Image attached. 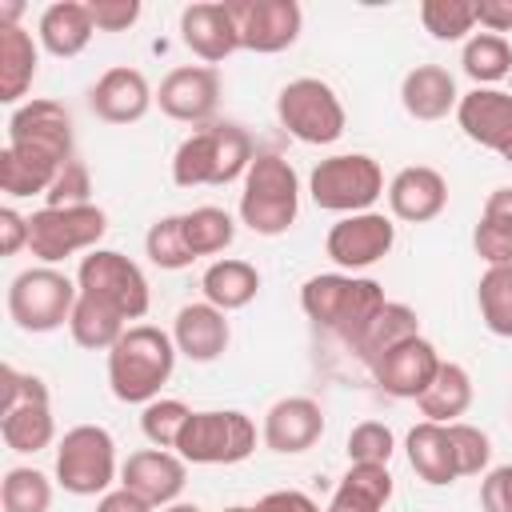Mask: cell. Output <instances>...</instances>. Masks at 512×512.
<instances>
[{"label":"cell","instance_id":"cell-16","mask_svg":"<svg viewBox=\"0 0 512 512\" xmlns=\"http://www.w3.org/2000/svg\"><path fill=\"white\" fill-rule=\"evenodd\" d=\"M156 104L164 116L180 120V124H208L216 104H220V76L208 64H184L172 68L160 88H156Z\"/></svg>","mask_w":512,"mask_h":512},{"label":"cell","instance_id":"cell-25","mask_svg":"<svg viewBox=\"0 0 512 512\" xmlns=\"http://www.w3.org/2000/svg\"><path fill=\"white\" fill-rule=\"evenodd\" d=\"M400 104L412 120H444L460 104V92H456V80L448 68L416 64L400 84Z\"/></svg>","mask_w":512,"mask_h":512},{"label":"cell","instance_id":"cell-37","mask_svg":"<svg viewBox=\"0 0 512 512\" xmlns=\"http://www.w3.org/2000/svg\"><path fill=\"white\" fill-rule=\"evenodd\" d=\"M476 304H480V320L492 336H508L512 340V264H496L480 276L476 284Z\"/></svg>","mask_w":512,"mask_h":512},{"label":"cell","instance_id":"cell-35","mask_svg":"<svg viewBox=\"0 0 512 512\" xmlns=\"http://www.w3.org/2000/svg\"><path fill=\"white\" fill-rule=\"evenodd\" d=\"M68 332L80 348L88 352H112V344L128 332V320L104 304V300H92V296H80L76 308H72V320H68Z\"/></svg>","mask_w":512,"mask_h":512},{"label":"cell","instance_id":"cell-49","mask_svg":"<svg viewBox=\"0 0 512 512\" xmlns=\"http://www.w3.org/2000/svg\"><path fill=\"white\" fill-rule=\"evenodd\" d=\"M252 512H320V504H316L308 492H296V488H280V492H268V496H260Z\"/></svg>","mask_w":512,"mask_h":512},{"label":"cell","instance_id":"cell-36","mask_svg":"<svg viewBox=\"0 0 512 512\" xmlns=\"http://www.w3.org/2000/svg\"><path fill=\"white\" fill-rule=\"evenodd\" d=\"M460 64L476 80V88H492L512 72V44L496 32H476V36L464 40Z\"/></svg>","mask_w":512,"mask_h":512},{"label":"cell","instance_id":"cell-43","mask_svg":"<svg viewBox=\"0 0 512 512\" xmlns=\"http://www.w3.org/2000/svg\"><path fill=\"white\" fill-rule=\"evenodd\" d=\"M396 452V436L380 420H360L348 432V464H388Z\"/></svg>","mask_w":512,"mask_h":512},{"label":"cell","instance_id":"cell-3","mask_svg":"<svg viewBox=\"0 0 512 512\" xmlns=\"http://www.w3.org/2000/svg\"><path fill=\"white\" fill-rule=\"evenodd\" d=\"M256 160L252 136L240 124H200L192 136L180 140L172 156V180L180 188H200V184H232L244 176Z\"/></svg>","mask_w":512,"mask_h":512},{"label":"cell","instance_id":"cell-7","mask_svg":"<svg viewBox=\"0 0 512 512\" xmlns=\"http://www.w3.org/2000/svg\"><path fill=\"white\" fill-rule=\"evenodd\" d=\"M116 480V440L100 424H76L56 444V484L72 496H104Z\"/></svg>","mask_w":512,"mask_h":512},{"label":"cell","instance_id":"cell-18","mask_svg":"<svg viewBox=\"0 0 512 512\" xmlns=\"http://www.w3.org/2000/svg\"><path fill=\"white\" fill-rule=\"evenodd\" d=\"M440 368V352L432 348V340L424 336H412L396 348H388L376 364H372V376L376 384L388 392V396H400V400H420L424 388L432 384Z\"/></svg>","mask_w":512,"mask_h":512},{"label":"cell","instance_id":"cell-5","mask_svg":"<svg viewBox=\"0 0 512 512\" xmlns=\"http://www.w3.org/2000/svg\"><path fill=\"white\" fill-rule=\"evenodd\" d=\"M80 300V284L64 276L52 264L24 268L8 284V316L20 332H56L72 320V308Z\"/></svg>","mask_w":512,"mask_h":512},{"label":"cell","instance_id":"cell-27","mask_svg":"<svg viewBox=\"0 0 512 512\" xmlns=\"http://www.w3.org/2000/svg\"><path fill=\"white\" fill-rule=\"evenodd\" d=\"M200 288H204V300L220 312H236V308H248L260 292V272L256 264L248 260H236V256H224V260H212L200 276Z\"/></svg>","mask_w":512,"mask_h":512},{"label":"cell","instance_id":"cell-55","mask_svg":"<svg viewBox=\"0 0 512 512\" xmlns=\"http://www.w3.org/2000/svg\"><path fill=\"white\" fill-rule=\"evenodd\" d=\"M224 512H252V508H244V504H232V508H224Z\"/></svg>","mask_w":512,"mask_h":512},{"label":"cell","instance_id":"cell-50","mask_svg":"<svg viewBox=\"0 0 512 512\" xmlns=\"http://www.w3.org/2000/svg\"><path fill=\"white\" fill-rule=\"evenodd\" d=\"M24 244H28V216H20L12 204H4L0 208V252L16 256Z\"/></svg>","mask_w":512,"mask_h":512},{"label":"cell","instance_id":"cell-54","mask_svg":"<svg viewBox=\"0 0 512 512\" xmlns=\"http://www.w3.org/2000/svg\"><path fill=\"white\" fill-rule=\"evenodd\" d=\"M160 512H200V508H196V504H180V500H176V504H168V508H160Z\"/></svg>","mask_w":512,"mask_h":512},{"label":"cell","instance_id":"cell-4","mask_svg":"<svg viewBox=\"0 0 512 512\" xmlns=\"http://www.w3.org/2000/svg\"><path fill=\"white\" fill-rule=\"evenodd\" d=\"M300 212V180L296 168L276 152H256L252 168L244 172L240 192V220L256 236H280L296 224Z\"/></svg>","mask_w":512,"mask_h":512},{"label":"cell","instance_id":"cell-8","mask_svg":"<svg viewBox=\"0 0 512 512\" xmlns=\"http://www.w3.org/2000/svg\"><path fill=\"white\" fill-rule=\"evenodd\" d=\"M276 116L288 128V136H296L300 144H336L348 124L336 88L316 76L288 80L276 96Z\"/></svg>","mask_w":512,"mask_h":512},{"label":"cell","instance_id":"cell-29","mask_svg":"<svg viewBox=\"0 0 512 512\" xmlns=\"http://www.w3.org/2000/svg\"><path fill=\"white\" fill-rule=\"evenodd\" d=\"M36 64H40V52L32 32H24L20 24H0V100L4 104H16L32 88Z\"/></svg>","mask_w":512,"mask_h":512},{"label":"cell","instance_id":"cell-44","mask_svg":"<svg viewBox=\"0 0 512 512\" xmlns=\"http://www.w3.org/2000/svg\"><path fill=\"white\" fill-rule=\"evenodd\" d=\"M444 428H448V440H452V452H456V472L460 476H480L488 468V460H492L488 432H480L476 424H464V420L444 424Z\"/></svg>","mask_w":512,"mask_h":512},{"label":"cell","instance_id":"cell-20","mask_svg":"<svg viewBox=\"0 0 512 512\" xmlns=\"http://www.w3.org/2000/svg\"><path fill=\"white\" fill-rule=\"evenodd\" d=\"M156 92L148 88L140 68H108L92 88H88V108L104 120V124H136L144 120V112L152 108Z\"/></svg>","mask_w":512,"mask_h":512},{"label":"cell","instance_id":"cell-13","mask_svg":"<svg viewBox=\"0 0 512 512\" xmlns=\"http://www.w3.org/2000/svg\"><path fill=\"white\" fill-rule=\"evenodd\" d=\"M396 244V224L384 212H356V216H340L328 228L324 252L336 268L356 272V268H372L376 260H384Z\"/></svg>","mask_w":512,"mask_h":512},{"label":"cell","instance_id":"cell-48","mask_svg":"<svg viewBox=\"0 0 512 512\" xmlns=\"http://www.w3.org/2000/svg\"><path fill=\"white\" fill-rule=\"evenodd\" d=\"M480 508L484 512H512V464H500L480 480Z\"/></svg>","mask_w":512,"mask_h":512},{"label":"cell","instance_id":"cell-40","mask_svg":"<svg viewBox=\"0 0 512 512\" xmlns=\"http://www.w3.org/2000/svg\"><path fill=\"white\" fill-rule=\"evenodd\" d=\"M4 512H48L52 508V480L36 468H8L0 484Z\"/></svg>","mask_w":512,"mask_h":512},{"label":"cell","instance_id":"cell-1","mask_svg":"<svg viewBox=\"0 0 512 512\" xmlns=\"http://www.w3.org/2000/svg\"><path fill=\"white\" fill-rule=\"evenodd\" d=\"M176 344L156 324H128V332L108 352V384L124 404H152L172 380Z\"/></svg>","mask_w":512,"mask_h":512},{"label":"cell","instance_id":"cell-34","mask_svg":"<svg viewBox=\"0 0 512 512\" xmlns=\"http://www.w3.org/2000/svg\"><path fill=\"white\" fill-rule=\"evenodd\" d=\"M0 436L12 452H44L56 436V420H52V400H36V404H16L0 412Z\"/></svg>","mask_w":512,"mask_h":512},{"label":"cell","instance_id":"cell-38","mask_svg":"<svg viewBox=\"0 0 512 512\" xmlns=\"http://www.w3.org/2000/svg\"><path fill=\"white\" fill-rule=\"evenodd\" d=\"M184 236H188V248L196 252V260L216 256L236 240V220L216 204H200V208L184 212Z\"/></svg>","mask_w":512,"mask_h":512},{"label":"cell","instance_id":"cell-11","mask_svg":"<svg viewBox=\"0 0 512 512\" xmlns=\"http://www.w3.org/2000/svg\"><path fill=\"white\" fill-rule=\"evenodd\" d=\"M76 284H80V296L112 304L124 320H140L152 304V292H148L140 264L112 252V248H92L76 268Z\"/></svg>","mask_w":512,"mask_h":512},{"label":"cell","instance_id":"cell-22","mask_svg":"<svg viewBox=\"0 0 512 512\" xmlns=\"http://www.w3.org/2000/svg\"><path fill=\"white\" fill-rule=\"evenodd\" d=\"M444 204H448V180L428 164H408L388 184V208L396 220L428 224L444 212Z\"/></svg>","mask_w":512,"mask_h":512},{"label":"cell","instance_id":"cell-14","mask_svg":"<svg viewBox=\"0 0 512 512\" xmlns=\"http://www.w3.org/2000/svg\"><path fill=\"white\" fill-rule=\"evenodd\" d=\"M8 144L44 152L56 164L76 160L72 156V116H68V108L56 104V100H44V96L20 104L8 120Z\"/></svg>","mask_w":512,"mask_h":512},{"label":"cell","instance_id":"cell-26","mask_svg":"<svg viewBox=\"0 0 512 512\" xmlns=\"http://www.w3.org/2000/svg\"><path fill=\"white\" fill-rule=\"evenodd\" d=\"M404 448H408L412 472H416L424 484L444 488V484H452V480L460 476V472H456V452H452V440H448V428H444V424L420 420V424L408 432Z\"/></svg>","mask_w":512,"mask_h":512},{"label":"cell","instance_id":"cell-2","mask_svg":"<svg viewBox=\"0 0 512 512\" xmlns=\"http://www.w3.org/2000/svg\"><path fill=\"white\" fill-rule=\"evenodd\" d=\"M384 288L372 276H352V272H320L304 280L300 288V308L312 324L336 332L344 344H356L368 320L384 308Z\"/></svg>","mask_w":512,"mask_h":512},{"label":"cell","instance_id":"cell-9","mask_svg":"<svg viewBox=\"0 0 512 512\" xmlns=\"http://www.w3.org/2000/svg\"><path fill=\"white\" fill-rule=\"evenodd\" d=\"M256 448V424L236 412V408H212V412H192L176 452L188 464H240Z\"/></svg>","mask_w":512,"mask_h":512},{"label":"cell","instance_id":"cell-53","mask_svg":"<svg viewBox=\"0 0 512 512\" xmlns=\"http://www.w3.org/2000/svg\"><path fill=\"white\" fill-rule=\"evenodd\" d=\"M20 12H24V4H16V0L0 4V24H16V20H20Z\"/></svg>","mask_w":512,"mask_h":512},{"label":"cell","instance_id":"cell-52","mask_svg":"<svg viewBox=\"0 0 512 512\" xmlns=\"http://www.w3.org/2000/svg\"><path fill=\"white\" fill-rule=\"evenodd\" d=\"M96 512H156V508L148 500H140L136 492H128V488H112V492L100 496Z\"/></svg>","mask_w":512,"mask_h":512},{"label":"cell","instance_id":"cell-15","mask_svg":"<svg viewBox=\"0 0 512 512\" xmlns=\"http://www.w3.org/2000/svg\"><path fill=\"white\" fill-rule=\"evenodd\" d=\"M184 484H188V460L168 448H140L120 464V488L136 492L152 508L176 504Z\"/></svg>","mask_w":512,"mask_h":512},{"label":"cell","instance_id":"cell-41","mask_svg":"<svg viewBox=\"0 0 512 512\" xmlns=\"http://www.w3.org/2000/svg\"><path fill=\"white\" fill-rule=\"evenodd\" d=\"M420 24L436 40H464L476 28V0H424Z\"/></svg>","mask_w":512,"mask_h":512},{"label":"cell","instance_id":"cell-32","mask_svg":"<svg viewBox=\"0 0 512 512\" xmlns=\"http://www.w3.org/2000/svg\"><path fill=\"white\" fill-rule=\"evenodd\" d=\"M60 168H64V164H56V160L44 156V152L8 144V148L0 152V188H4L8 196H16V200H20V196H40V192L52 188V180L60 176Z\"/></svg>","mask_w":512,"mask_h":512},{"label":"cell","instance_id":"cell-21","mask_svg":"<svg viewBox=\"0 0 512 512\" xmlns=\"http://www.w3.org/2000/svg\"><path fill=\"white\" fill-rule=\"evenodd\" d=\"M324 436V412L312 396H284L264 412V444L280 456L308 452Z\"/></svg>","mask_w":512,"mask_h":512},{"label":"cell","instance_id":"cell-31","mask_svg":"<svg viewBox=\"0 0 512 512\" xmlns=\"http://www.w3.org/2000/svg\"><path fill=\"white\" fill-rule=\"evenodd\" d=\"M416 404H420L424 420H432V424H456V416H464L468 404H472V376H468V368H460L452 360H440L432 384L424 388V396Z\"/></svg>","mask_w":512,"mask_h":512},{"label":"cell","instance_id":"cell-46","mask_svg":"<svg viewBox=\"0 0 512 512\" xmlns=\"http://www.w3.org/2000/svg\"><path fill=\"white\" fill-rule=\"evenodd\" d=\"M36 400H48V384L32 372H16L12 364H4V372H0V412L16 408V404H36Z\"/></svg>","mask_w":512,"mask_h":512},{"label":"cell","instance_id":"cell-23","mask_svg":"<svg viewBox=\"0 0 512 512\" xmlns=\"http://www.w3.org/2000/svg\"><path fill=\"white\" fill-rule=\"evenodd\" d=\"M232 340V328H228V312L212 308L208 300H196V304H184L176 312V324H172V344L180 356L196 360V364H208L216 356H224Z\"/></svg>","mask_w":512,"mask_h":512},{"label":"cell","instance_id":"cell-42","mask_svg":"<svg viewBox=\"0 0 512 512\" xmlns=\"http://www.w3.org/2000/svg\"><path fill=\"white\" fill-rule=\"evenodd\" d=\"M188 416H192V408H188L184 400H164V396H156V400L144 404V412H140V432L148 436L152 448H176V440H180Z\"/></svg>","mask_w":512,"mask_h":512},{"label":"cell","instance_id":"cell-12","mask_svg":"<svg viewBox=\"0 0 512 512\" xmlns=\"http://www.w3.org/2000/svg\"><path fill=\"white\" fill-rule=\"evenodd\" d=\"M228 8L240 32V48L260 56L292 48L304 28V12L296 0H228Z\"/></svg>","mask_w":512,"mask_h":512},{"label":"cell","instance_id":"cell-39","mask_svg":"<svg viewBox=\"0 0 512 512\" xmlns=\"http://www.w3.org/2000/svg\"><path fill=\"white\" fill-rule=\"evenodd\" d=\"M144 252L156 268L164 272H180L196 260V252L188 248V236H184V216H160L148 232H144Z\"/></svg>","mask_w":512,"mask_h":512},{"label":"cell","instance_id":"cell-45","mask_svg":"<svg viewBox=\"0 0 512 512\" xmlns=\"http://www.w3.org/2000/svg\"><path fill=\"white\" fill-rule=\"evenodd\" d=\"M88 196H92V176L80 160H68L60 168V176L52 180V188L44 192L48 208H80V204H92Z\"/></svg>","mask_w":512,"mask_h":512},{"label":"cell","instance_id":"cell-19","mask_svg":"<svg viewBox=\"0 0 512 512\" xmlns=\"http://www.w3.org/2000/svg\"><path fill=\"white\" fill-rule=\"evenodd\" d=\"M180 40L192 56H200L208 68L228 60L240 48V32L232 20V8L220 0H200L180 12Z\"/></svg>","mask_w":512,"mask_h":512},{"label":"cell","instance_id":"cell-17","mask_svg":"<svg viewBox=\"0 0 512 512\" xmlns=\"http://www.w3.org/2000/svg\"><path fill=\"white\" fill-rule=\"evenodd\" d=\"M456 124L480 148H492L512 164V92L504 88H472L456 104Z\"/></svg>","mask_w":512,"mask_h":512},{"label":"cell","instance_id":"cell-24","mask_svg":"<svg viewBox=\"0 0 512 512\" xmlns=\"http://www.w3.org/2000/svg\"><path fill=\"white\" fill-rule=\"evenodd\" d=\"M92 32H96L92 12L80 0H56V4H48L40 12V24H36V36H40L44 52H52L60 60L80 56L92 44Z\"/></svg>","mask_w":512,"mask_h":512},{"label":"cell","instance_id":"cell-28","mask_svg":"<svg viewBox=\"0 0 512 512\" xmlns=\"http://www.w3.org/2000/svg\"><path fill=\"white\" fill-rule=\"evenodd\" d=\"M388 500H392L388 464H348L324 512H384Z\"/></svg>","mask_w":512,"mask_h":512},{"label":"cell","instance_id":"cell-30","mask_svg":"<svg viewBox=\"0 0 512 512\" xmlns=\"http://www.w3.org/2000/svg\"><path fill=\"white\" fill-rule=\"evenodd\" d=\"M472 248L488 268L512 264V188L488 192L484 212H480L476 232H472Z\"/></svg>","mask_w":512,"mask_h":512},{"label":"cell","instance_id":"cell-33","mask_svg":"<svg viewBox=\"0 0 512 512\" xmlns=\"http://www.w3.org/2000/svg\"><path fill=\"white\" fill-rule=\"evenodd\" d=\"M412 336H420L416 312H412L408 304H400V300H388V304L368 320V328L360 332V340L352 344V352H356L364 364H376L388 348H396V344H404V340H412Z\"/></svg>","mask_w":512,"mask_h":512},{"label":"cell","instance_id":"cell-51","mask_svg":"<svg viewBox=\"0 0 512 512\" xmlns=\"http://www.w3.org/2000/svg\"><path fill=\"white\" fill-rule=\"evenodd\" d=\"M476 24L484 32H512V0H476Z\"/></svg>","mask_w":512,"mask_h":512},{"label":"cell","instance_id":"cell-47","mask_svg":"<svg viewBox=\"0 0 512 512\" xmlns=\"http://www.w3.org/2000/svg\"><path fill=\"white\" fill-rule=\"evenodd\" d=\"M96 32H124L140 20V0H88Z\"/></svg>","mask_w":512,"mask_h":512},{"label":"cell","instance_id":"cell-6","mask_svg":"<svg viewBox=\"0 0 512 512\" xmlns=\"http://www.w3.org/2000/svg\"><path fill=\"white\" fill-rule=\"evenodd\" d=\"M308 192L324 212H340V216L372 212V204L384 196V172L364 152H340L312 168Z\"/></svg>","mask_w":512,"mask_h":512},{"label":"cell","instance_id":"cell-10","mask_svg":"<svg viewBox=\"0 0 512 512\" xmlns=\"http://www.w3.org/2000/svg\"><path fill=\"white\" fill-rule=\"evenodd\" d=\"M108 232V216L96 204L80 208H40L28 216V248L40 264H60L64 256L92 252Z\"/></svg>","mask_w":512,"mask_h":512}]
</instances>
